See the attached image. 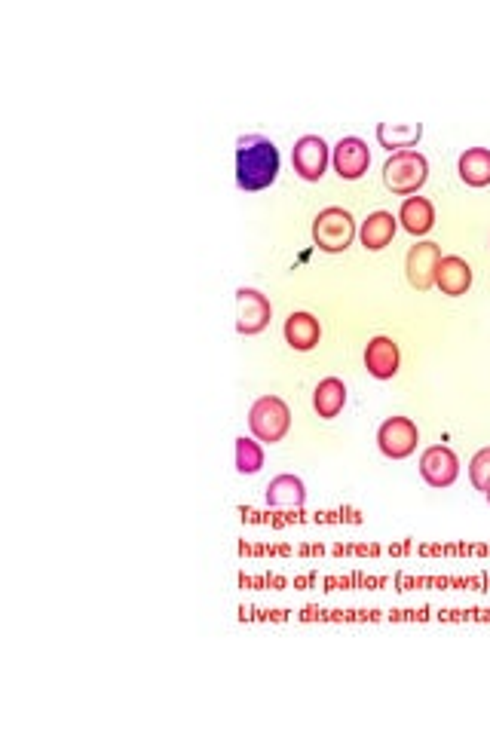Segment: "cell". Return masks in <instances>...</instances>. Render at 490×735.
Wrapping results in <instances>:
<instances>
[{
  "instance_id": "1",
  "label": "cell",
  "mask_w": 490,
  "mask_h": 735,
  "mask_svg": "<svg viewBox=\"0 0 490 735\" xmlns=\"http://www.w3.org/2000/svg\"><path fill=\"white\" fill-rule=\"evenodd\" d=\"M279 178V147L267 135H242L236 141V184L239 190H264Z\"/></svg>"
},
{
  "instance_id": "2",
  "label": "cell",
  "mask_w": 490,
  "mask_h": 735,
  "mask_svg": "<svg viewBox=\"0 0 490 735\" xmlns=\"http://www.w3.org/2000/svg\"><path fill=\"white\" fill-rule=\"evenodd\" d=\"M356 239V221L347 209H322L313 221V242L319 245L322 252L328 255H340L347 252Z\"/></svg>"
},
{
  "instance_id": "3",
  "label": "cell",
  "mask_w": 490,
  "mask_h": 735,
  "mask_svg": "<svg viewBox=\"0 0 490 735\" xmlns=\"http://www.w3.org/2000/svg\"><path fill=\"white\" fill-rule=\"evenodd\" d=\"M426 178H429V163H426V157L417 154V151H399V154H392V157L386 160V166H383V184H386L392 193H399V196L417 193V190L426 184Z\"/></svg>"
},
{
  "instance_id": "4",
  "label": "cell",
  "mask_w": 490,
  "mask_h": 735,
  "mask_svg": "<svg viewBox=\"0 0 490 735\" xmlns=\"http://www.w3.org/2000/svg\"><path fill=\"white\" fill-rule=\"evenodd\" d=\"M249 429L258 441L276 445L291 429V411L279 396H261L249 411Z\"/></svg>"
},
{
  "instance_id": "5",
  "label": "cell",
  "mask_w": 490,
  "mask_h": 735,
  "mask_svg": "<svg viewBox=\"0 0 490 735\" xmlns=\"http://www.w3.org/2000/svg\"><path fill=\"white\" fill-rule=\"evenodd\" d=\"M417 423L411 417H389L383 420V426L377 429V445L383 451V457L389 460H405L417 451Z\"/></svg>"
},
{
  "instance_id": "6",
  "label": "cell",
  "mask_w": 490,
  "mask_h": 735,
  "mask_svg": "<svg viewBox=\"0 0 490 735\" xmlns=\"http://www.w3.org/2000/svg\"><path fill=\"white\" fill-rule=\"evenodd\" d=\"M273 307L267 294L258 288H236V331L239 334H261L270 325Z\"/></svg>"
},
{
  "instance_id": "7",
  "label": "cell",
  "mask_w": 490,
  "mask_h": 735,
  "mask_svg": "<svg viewBox=\"0 0 490 735\" xmlns=\"http://www.w3.org/2000/svg\"><path fill=\"white\" fill-rule=\"evenodd\" d=\"M420 475L429 487L441 490V487H451L460 475V460L451 448L445 445H432L420 454Z\"/></svg>"
},
{
  "instance_id": "8",
  "label": "cell",
  "mask_w": 490,
  "mask_h": 735,
  "mask_svg": "<svg viewBox=\"0 0 490 735\" xmlns=\"http://www.w3.org/2000/svg\"><path fill=\"white\" fill-rule=\"evenodd\" d=\"M291 163H294V172H298L304 181H319L331 163V154H328V144L325 138L319 135H304L298 144H294L291 151Z\"/></svg>"
},
{
  "instance_id": "9",
  "label": "cell",
  "mask_w": 490,
  "mask_h": 735,
  "mask_svg": "<svg viewBox=\"0 0 490 735\" xmlns=\"http://www.w3.org/2000/svg\"><path fill=\"white\" fill-rule=\"evenodd\" d=\"M331 163H334V172L343 178V181H356L368 172L371 166V154H368V144L356 135H347L334 144V154H331Z\"/></svg>"
},
{
  "instance_id": "10",
  "label": "cell",
  "mask_w": 490,
  "mask_h": 735,
  "mask_svg": "<svg viewBox=\"0 0 490 735\" xmlns=\"http://www.w3.org/2000/svg\"><path fill=\"white\" fill-rule=\"evenodd\" d=\"M438 261H441L438 242H417V245H411L408 258H405V273H408L411 288L429 291L435 285V267H438Z\"/></svg>"
},
{
  "instance_id": "11",
  "label": "cell",
  "mask_w": 490,
  "mask_h": 735,
  "mask_svg": "<svg viewBox=\"0 0 490 735\" xmlns=\"http://www.w3.org/2000/svg\"><path fill=\"white\" fill-rule=\"evenodd\" d=\"M399 343L392 337H374L365 350V368L377 380H392L399 374Z\"/></svg>"
},
{
  "instance_id": "12",
  "label": "cell",
  "mask_w": 490,
  "mask_h": 735,
  "mask_svg": "<svg viewBox=\"0 0 490 735\" xmlns=\"http://www.w3.org/2000/svg\"><path fill=\"white\" fill-rule=\"evenodd\" d=\"M435 285L441 288V294H448V298H460V294H466L472 285V267L460 255H445L435 267Z\"/></svg>"
},
{
  "instance_id": "13",
  "label": "cell",
  "mask_w": 490,
  "mask_h": 735,
  "mask_svg": "<svg viewBox=\"0 0 490 735\" xmlns=\"http://www.w3.org/2000/svg\"><path fill=\"white\" fill-rule=\"evenodd\" d=\"M282 334H285V343H288L291 350L310 353L316 343H319V337H322V328H319V319L310 316V313H291L285 319Z\"/></svg>"
},
{
  "instance_id": "14",
  "label": "cell",
  "mask_w": 490,
  "mask_h": 735,
  "mask_svg": "<svg viewBox=\"0 0 490 735\" xmlns=\"http://www.w3.org/2000/svg\"><path fill=\"white\" fill-rule=\"evenodd\" d=\"M307 503V487L298 475H276L267 484V506L276 509H301Z\"/></svg>"
},
{
  "instance_id": "15",
  "label": "cell",
  "mask_w": 490,
  "mask_h": 735,
  "mask_svg": "<svg viewBox=\"0 0 490 735\" xmlns=\"http://www.w3.org/2000/svg\"><path fill=\"white\" fill-rule=\"evenodd\" d=\"M396 227H399V218H392V212H374L362 221V245L368 252H380L386 249V245L392 242V236H396Z\"/></svg>"
},
{
  "instance_id": "16",
  "label": "cell",
  "mask_w": 490,
  "mask_h": 735,
  "mask_svg": "<svg viewBox=\"0 0 490 735\" xmlns=\"http://www.w3.org/2000/svg\"><path fill=\"white\" fill-rule=\"evenodd\" d=\"M399 221L408 233L414 236H426L432 227H435V209L426 196H408L399 209Z\"/></svg>"
},
{
  "instance_id": "17",
  "label": "cell",
  "mask_w": 490,
  "mask_h": 735,
  "mask_svg": "<svg viewBox=\"0 0 490 735\" xmlns=\"http://www.w3.org/2000/svg\"><path fill=\"white\" fill-rule=\"evenodd\" d=\"M343 405H347V386H343V380H337V377L319 380V386L313 392V408H316V414L325 417V420H334L343 411Z\"/></svg>"
},
{
  "instance_id": "18",
  "label": "cell",
  "mask_w": 490,
  "mask_h": 735,
  "mask_svg": "<svg viewBox=\"0 0 490 735\" xmlns=\"http://www.w3.org/2000/svg\"><path fill=\"white\" fill-rule=\"evenodd\" d=\"M457 172L463 184L469 187H487L490 184V151L487 147H469L457 160Z\"/></svg>"
},
{
  "instance_id": "19",
  "label": "cell",
  "mask_w": 490,
  "mask_h": 735,
  "mask_svg": "<svg viewBox=\"0 0 490 735\" xmlns=\"http://www.w3.org/2000/svg\"><path fill=\"white\" fill-rule=\"evenodd\" d=\"M423 135V126H389V123H380L377 126V141L386 147V151H411V147L420 141Z\"/></svg>"
},
{
  "instance_id": "20",
  "label": "cell",
  "mask_w": 490,
  "mask_h": 735,
  "mask_svg": "<svg viewBox=\"0 0 490 735\" xmlns=\"http://www.w3.org/2000/svg\"><path fill=\"white\" fill-rule=\"evenodd\" d=\"M264 466V448L255 438H236V472L242 475H255Z\"/></svg>"
},
{
  "instance_id": "21",
  "label": "cell",
  "mask_w": 490,
  "mask_h": 735,
  "mask_svg": "<svg viewBox=\"0 0 490 735\" xmlns=\"http://www.w3.org/2000/svg\"><path fill=\"white\" fill-rule=\"evenodd\" d=\"M469 478L475 484V490H487L490 487V448H481L472 463H469Z\"/></svg>"
},
{
  "instance_id": "22",
  "label": "cell",
  "mask_w": 490,
  "mask_h": 735,
  "mask_svg": "<svg viewBox=\"0 0 490 735\" xmlns=\"http://www.w3.org/2000/svg\"><path fill=\"white\" fill-rule=\"evenodd\" d=\"M484 497H487V503H490V487H487V490H484Z\"/></svg>"
}]
</instances>
